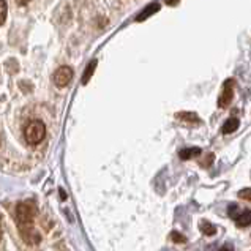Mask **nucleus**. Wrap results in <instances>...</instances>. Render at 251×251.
<instances>
[{
    "label": "nucleus",
    "mask_w": 251,
    "mask_h": 251,
    "mask_svg": "<svg viewBox=\"0 0 251 251\" xmlns=\"http://www.w3.org/2000/svg\"><path fill=\"white\" fill-rule=\"evenodd\" d=\"M33 217H35V207L32 202H19L16 205V221L19 234L24 242L28 245H37L41 240L40 234L33 227Z\"/></svg>",
    "instance_id": "obj_1"
},
{
    "label": "nucleus",
    "mask_w": 251,
    "mask_h": 251,
    "mask_svg": "<svg viewBox=\"0 0 251 251\" xmlns=\"http://www.w3.org/2000/svg\"><path fill=\"white\" fill-rule=\"evenodd\" d=\"M24 136H25V141L30 146L40 144V142L45 139V136H46V126H45V124L40 122V120H32L30 124L25 126Z\"/></svg>",
    "instance_id": "obj_2"
},
{
    "label": "nucleus",
    "mask_w": 251,
    "mask_h": 251,
    "mask_svg": "<svg viewBox=\"0 0 251 251\" xmlns=\"http://www.w3.org/2000/svg\"><path fill=\"white\" fill-rule=\"evenodd\" d=\"M227 215L240 227H247L248 225H251V210H248V209H240L237 204H231V205H229Z\"/></svg>",
    "instance_id": "obj_3"
},
{
    "label": "nucleus",
    "mask_w": 251,
    "mask_h": 251,
    "mask_svg": "<svg viewBox=\"0 0 251 251\" xmlns=\"http://www.w3.org/2000/svg\"><path fill=\"white\" fill-rule=\"evenodd\" d=\"M71 79H73V70L70 67H60L54 73V77H52V81L57 87H65V85L70 84Z\"/></svg>",
    "instance_id": "obj_4"
},
{
    "label": "nucleus",
    "mask_w": 251,
    "mask_h": 251,
    "mask_svg": "<svg viewBox=\"0 0 251 251\" xmlns=\"http://www.w3.org/2000/svg\"><path fill=\"white\" fill-rule=\"evenodd\" d=\"M232 97H234V79H229L225 87H223V92H221V95L218 98V106L221 109H225L232 101Z\"/></svg>",
    "instance_id": "obj_5"
},
{
    "label": "nucleus",
    "mask_w": 251,
    "mask_h": 251,
    "mask_svg": "<svg viewBox=\"0 0 251 251\" xmlns=\"http://www.w3.org/2000/svg\"><path fill=\"white\" fill-rule=\"evenodd\" d=\"M176 117L178 120L185 122V124H193V125H198L201 122L195 112H178V114H176Z\"/></svg>",
    "instance_id": "obj_6"
},
{
    "label": "nucleus",
    "mask_w": 251,
    "mask_h": 251,
    "mask_svg": "<svg viewBox=\"0 0 251 251\" xmlns=\"http://www.w3.org/2000/svg\"><path fill=\"white\" fill-rule=\"evenodd\" d=\"M201 155V149L199 147H191V149H183L178 152V156H180V160H191L193 156H198Z\"/></svg>",
    "instance_id": "obj_7"
},
{
    "label": "nucleus",
    "mask_w": 251,
    "mask_h": 251,
    "mask_svg": "<svg viewBox=\"0 0 251 251\" xmlns=\"http://www.w3.org/2000/svg\"><path fill=\"white\" fill-rule=\"evenodd\" d=\"M160 10V3L158 2H153L152 5H149V6H146V10L142 11L139 16H138V21H146L149 16H152L153 13H156Z\"/></svg>",
    "instance_id": "obj_8"
},
{
    "label": "nucleus",
    "mask_w": 251,
    "mask_h": 251,
    "mask_svg": "<svg viewBox=\"0 0 251 251\" xmlns=\"http://www.w3.org/2000/svg\"><path fill=\"white\" fill-rule=\"evenodd\" d=\"M199 229H201V232H202L204 235H209V237H212V235L217 234V227H215L213 225H210L209 221H205V220H202L199 223Z\"/></svg>",
    "instance_id": "obj_9"
},
{
    "label": "nucleus",
    "mask_w": 251,
    "mask_h": 251,
    "mask_svg": "<svg viewBox=\"0 0 251 251\" xmlns=\"http://www.w3.org/2000/svg\"><path fill=\"white\" fill-rule=\"evenodd\" d=\"M239 128V119L231 117L229 120H226V124L223 125V133L225 134H231Z\"/></svg>",
    "instance_id": "obj_10"
},
{
    "label": "nucleus",
    "mask_w": 251,
    "mask_h": 251,
    "mask_svg": "<svg viewBox=\"0 0 251 251\" xmlns=\"http://www.w3.org/2000/svg\"><path fill=\"white\" fill-rule=\"evenodd\" d=\"M95 68H97V60H92V62L89 63L87 70H85V71H84V75H82V84H87V82L90 81V77H92V75H93V71H95Z\"/></svg>",
    "instance_id": "obj_11"
},
{
    "label": "nucleus",
    "mask_w": 251,
    "mask_h": 251,
    "mask_svg": "<svg viewBox=\"0 0 251 251\" xmlns=\"http://www.w3.org/2000/svg\"><path fill=\"white\" fill-rule=\"evenodd\" d=\"M213 160H215L213 153H207V155H205V158H204V161H201V166H204V168H209L210 164L213 163Z\"/></svg>",
    "instance_id": "obj_12"
},
{
    "label": "nucleus",
    "mask_w": 251,
    "mask_h": 251,
    "mask_svg": "<svg viewBox=\"0 0 251 251\" xmlns=\"http://www.w3.org/2000/svg\"><path fill=\"white\" fill-rule=\"evenodd\" d=\"M171 239L174 240L176 243H185V242H186V239L183 237V235H182L180 232H176V231L171 234Z\"/></svg>",
    "instance_id": "obj_13"
},
{
    "label": "nucleus",
    "mask_w": 251,
    "mask_h": 251,
    "mask_svg": "<svg viewBox=\"0 0 251 251\" xmlns=\"http://www.w3.org/2000/svg\"><path fill=\"white\" fill-rule=\"evenodd\" d=\"M239 198L245 199V201H251V188H245V190L239 191Z\"/></svg>",
    "instance_id": "obj_14"
},
{
    "label": "nucleus",
    "mask_w": 251,
    "mask_h": 251,
    "mask_svg": "<svg viewBox=\"0 0 251 251\" xmlns=\"http://www.w3.org/2000/svg\"><path fill=\"white\" fill-rule=\"evenodd\" d=\"M0 6H2V18H0V23H5V19H6V0H2L0 2Z\"/></svg>",
    "instance_id": "obj_15"
},
{
    "label": "nucleus",
    "mask_w": 251,
    "mask_h": 251,
    "mask_svg": "<svg viewBox=\"0 0 251 251\" xmlns=\"http://www.w3.org/2000/svg\"><path fill=\"white\" fill-rule=\"evenodd\" d=\"M220 251H234V248H232V245H229V243H227V245H223V247H221Z\"/></svg>",
    "instance_id": "obj_16"
},
{
    "label": "nucleus",
    "mask_w": 251,
    "mask_h": 251,
    "mask_svg": "<svg viewBox=\"0 0 251 251\" xmlns=\"http://www.w3.org/2000/svg\"><path fill=\"white\" fill-rule=\"evenodd\" d=\"M16 3H19V5H25V3H28V0H16Z\"/></svg>",
    "instance_id": "obj_17"
},
{
    "label": "nucleus",
    "mask_w": 251,
    "mask_h": 251,
    "mask_svg": "<svg viewBox=\"0 0 251 251\" xmlns=\"http://www.w3.org/2000/svg\"><path fill=\"white\" fill-rule=\"evenodd\" d=\"M60 196H62V199H63V201L67 199V195H65V191H63V190H60Z\"/></svg>",
    "instance_id": "obj_18"
},
{
    "label": "nucleus",
    "mask_w": 251,
    "mask_h": 251,
    "mask_svg": "<svg viewBox=\"0 0 251 251\" xmlns=\"http://www.w3.org/2000/svg\"><path fill=\"white\" fill-rule=\"evenodd\" d=\"M176 2H177V0H168L169 5H176Z\"/></svg>",
    "instance_id": "obj_19"
}]
</instances>
